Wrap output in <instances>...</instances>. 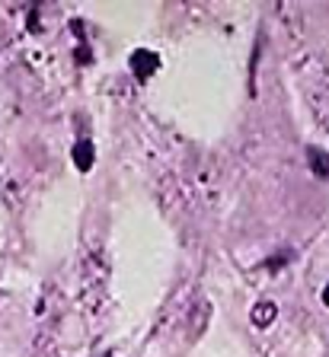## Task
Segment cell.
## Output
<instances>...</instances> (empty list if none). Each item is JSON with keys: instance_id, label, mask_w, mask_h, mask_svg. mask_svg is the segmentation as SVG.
Wrapping results in <instances>:
<instances>
[{"instance_id": "obj_1", "label": "cell", "mask_w": 329, "mask_h": 357, "mask_svg": "<svg viewBox=\"0 0 329 357\" xmlns=\"http://www.w3.org/2000/svg\"><path fill=\"white\" fill-rule=\"evenodd\" d=\"M160 67V58L154 52H147V48H138L135 54H131V70H135L138 80H147V77H154V70Z\"/></svg>"}, {"instance_id": "obj_2", "label": "cell", "mask_w": 329, "mask_h": 357, "mask_svg": "<svg viewBox=\"0 0 329 357\" xmlns=\"http://www.w3.org/2000/svg\"><path fill=\"white\" fill-rule=\"evenodd\" d=\"M275 316H278V306L272 303V300H259V303L249 310V319H253L256 328H269L272 322H275Z\"/></svg>"}, {"instance_id": "obj_3", "label": "cell", "mask_w": 329, "mask_h": 357, "mask_svg": "<svg viewBox=\"0 0 329 357\" xmlns=\"http://www.w3.org/2000/svg\"><path fill=\"white\" fill-rule=\"evenodd\" d=\"M307 163H310V172L316 178H329V153L320 147H310L307 150Z\"/></svg>"}, {"instance_id": "obj_4", "label": "cell", "mask_w": 329, "mask_h": 357, "mask_svg": "<svg viewBox=\"0 0 329 357\" xmlns=\"http://www.w3.org/2000/svg\"><path fill=\"white\" fill-rule=\"evenodd\" d=\"M74 166L80 172H90L93 169V144L90 141H77L74 144Z\"/></svg>"}, {"instance_id": "obj_5", "label": "cell", "mask_w": 329, "mask_h": 357, "mask_svg": "<svg viewBox=\"0 0 329 357\" xmlns=\"http://www.w3.org/2000/svg\"><path fill=\"white\" fill-rule=\"evenodd\" d=\"M323 306H329V284L323 287Z\"/></svg>"}, {"instance_id": "obj_6", "label": "cell", "mask_w": 329, "mask_h": 357, "mask_svg": "<svg viewBox=\"0 0 329 357\" xmlns=\"http://www.w3.org/2000/svg\"><path fill=\"white\" fill-rule=\"evenodd\" d=\"M105 357H112V354H105Z\"/></svg>"}]
</instances>
